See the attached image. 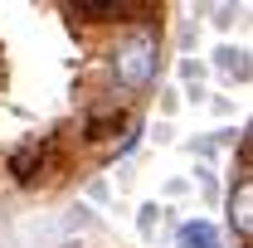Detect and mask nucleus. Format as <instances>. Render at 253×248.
<instances>
[{
	"instance_id": "20e7f679",
	"label": "nucleus",
	"mask_w": 253,
	"mask_h": 248,
	"mask_svg": "<svg viewBox=\"0 0 253 248\" xmlns=\"http://www.w3.org/2000/svg\"><path fill=\"white\" fill-rule=\"evenodd\" d=\"M34 161H39V146H25V151L10 161V170H15L20 180H34Z\"/></svg>"
},
{
	"instance_id": "f257e3e1",
	"label": "nucleus",
	"mask_w": 253,
	"mask_h": 248,
	"mask_svg": "<svg viewBox=\"0 0 253 248\" xmlns=\"http://www.w3.org/2000/svg\"><path fill=\"white\" fill-rule=\"evenodd\" d=\"M151 78H156V39L151 34H131L117 49V83L126 93H141Z\"/></svg>"
},
{
	"instance_id": "f03ea898",
	"label": "nucleus",
	"mask_w": 253,
	"mask_h": 248,
	"mask_svg": "<svg viewBox=\"0 0 253 248\" xmlns=\"http://www.w3.org/2000/svg\"><path fill=\"white\" fill-rule=\"evenodd\" d=\"M249 200H253V185L239 180L234 185V200H229V219H234V234L239 239H249Z\"/></svg>"
},
{
	"instance_id": "7ed1b4c3",
	"label": "nucleus",
	"mask_w": 253,
	"mask_h": 248,
	"mask_svg": "<svg viewBox=\"0 0 253 248\" xmlns=\"http://www.w3.org/2000/svg\"><path fill=\"white\" fill-rule=\"evenodd\" d=\"M180 248H219V234H214V224H205V219H195L180 229Z\"/></svg>"
}]
</instances>
